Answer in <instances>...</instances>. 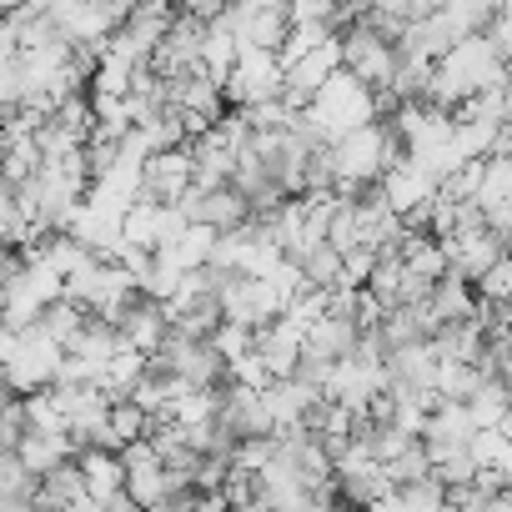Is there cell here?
<instances>
[{"instance_id": "ba28073f", "label": "cell", "mask_w": 512, "mask_h": 512, "mask_svg": "<svg viewBox=\"0 0 512 512\" xmlns=\"http://www.w3.org/2000/svg\"><path fill=\"white\" fill-rule=\"evenodd\" d=\"M16 457L31 467V472H51L56 462L76 457V437L71 432H46V427H26L21 442H16Z\"/></svg>"}, {"instance_id": "3957f363", "label": "cell", "mask_w": 512, "mask_h": 512, "mask_svg": "<svg viewBox=\"0 0 512 512\" xmlns=\"http://www.w3.org/2000/svg\"><path fill=\"white\" fill-rule=\"evenodd\" d=\"M337 36H342V66L387 96V86H392V76H397V61H402V46H397V36H387V31L372 21V16H362V21H347ZM382 106H387V101H382Z\"/></svg>"}, {"instance_id": "7c38bea8", "label": "cell", "mask_w": 512, "mask_h": 512, "mask_svg": "<svg viewBox=\"0 0 512 512\" xmlns=\"http://www.w3.org/2000/svg\"><path fill=\"white\" fill-rule=\"evenodd\" d=\"M262 6H277V11H287V6H292V0H262Z\"/></svg>"}, {"instance_id": "5b68a950", "label": "cell", "mask_w": 512, "mask_h": 512, "mask_svg": "<svg viewBox=\"0 0 512 512\" xmlns=\"http://www.w3.org/2000/svg\"><path fill=\"white\" fill-rule=\"evenodd\" d=\"M186 191H191V141L161 146V151H151V156L141 161V196L176 206Z\"/></svg>"}, {"instance_id": "9c48e42d", "label": "cell", "mask_w": 512, "mask_h": 512, "mask_svg": "<svg viewBox=\"0 0 512 512\" xmlns=\"http://www.w3.org/2000/svg\"><path fill=\"white\" fill-rule=\"evenodd\" d=\"M41 502H56V507H96L91 492H86V472L76 457L56 462L51 472H41Z\"/></svg>"}, {"instance_id": "8fae6325", "label": "cell", "mask_w": 512, "mask_h": 512, "mask_svg": "<svg viewBox=\"0 0 512 512\" xmlns=\"http://www.w3.org/2000/svg\"><path fill=\"white\" fill-rule=\"evenodd\" d=\"M131 6H146V11H176V0H131Z\"/></svg>"}, {"instance_id": "277c9868", "label": "cell", "mask_w": 512, "mask_h": 512, "mask_svg": "<svg viewBox=\"0 0 512 512\" xmlns=\"http://www.w3.org/2000/svg\"><path fill=\"white\" fill-rule=\"evenodd\" d=\"M282 51H262V46H241V56L231 61L221 91H226V106H262V101H277L282 96Z\"/></svg>"}, {"instance_id": "30bf717a", "label": "cell", "mask_w": 512, "mask_h": 512, "mask_svg": "<svg viewBox=\"0 0 512 512\" xmlns=\"http://www.w3.org/2000/svg\"><path fill=\"white\" fill-rule=\"evenodd\" d=\"M472 287H477V302H487V307H512V246L497 256V262H492Z\"/></svg>"}, {"instance_id": "8992f818", "label": "cell", "mask_w": 512, "mask_h": 512, "mask_svg": "<svg viewBox=\"0 0 512 512\" xmlns=\"http://www.w3.org/2000/svg\"><path fill=\"white\" fill-rule=\"evenodd\" d=\"M116 327H121V342H126V347L156 357V352L166 347V337H171V312H166V302H156V297L141 292V297L116 317Z\"/></svg>"}, {"instance_id": "52a82bcc", "label": "cell", "mask_w": 512, "mask_h": 512, "mask_svg": "<svg viewBox=\"0 0 512 512\" xmlns=\"http://www.w3.org/2000/svg\"><path fill=\"white\" fill-rule=\"evenodd\" d=\"M427 307H432V317H437V327L442 322H462V317H477V287L467 282V277H457V272H442L432 287H427Z\"/></svg>"}, {"instance_id": "7a4b0ae2", "label": "cell", "mask_w": 512, "mask_h": 512, "mask_svg": "<svg viewBox=\"0 0 512 512\" xmlns=\"http://www.w3.org/2000/svg\"><path fill=\"white\" fill-rule=\"evenodd\" d=\"M302 116H307L327 141H337V136H347V131H357V126H367V121L382 116V91L367 86L362 76H352L347 66H337V71L322 81V91L302 106Z\"/></svg>"}, {"instance_id": "6da1fadb", "label": "cell", "mask_w": 512, "mask_h": 512, "mask_svg": "<svg viewBox=\"0 0 512 512\" xmlns=\"http://www.w3.org/2000/svg\"><path fill=\"white\" fill-rule=\"evenodd\" d=\"M402 156V136L392 131V121H367L337 141H327V161H332V186L337 191H362L377 186L382 171Z\"/></svg>"}]
</instances>
